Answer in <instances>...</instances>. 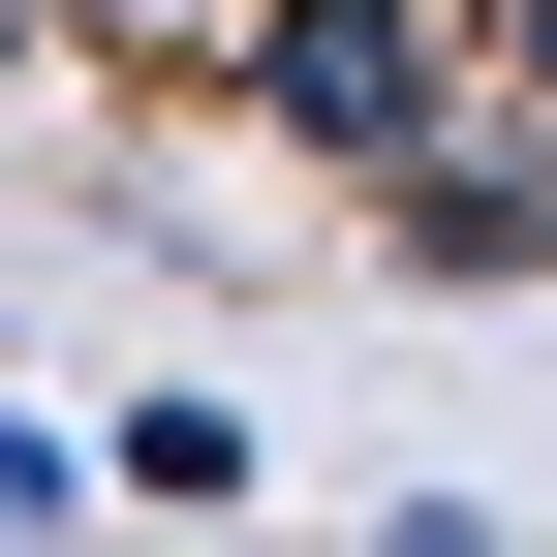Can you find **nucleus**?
Returning <instances> with one entry per match:
<instances>
[{"label":"nucleus","instance_id":"nucleus-1","mask_svg":"<svg viewBox=\"0 0 557 557\" xmlns=\"http://www.w3.org/2000/svg\"><path fill=\"white\" fill-rule=\"evenodd\" d=\"M94 32H218V62H248V32H278V0H94Z\"/></svg>","mask_w":557,"mask_h":557},{"label":"nucleus","instance_id":"nucleus-2","mask_svg":"<svg viewBox=\"0 0 557 557\" xmlns=\"http://www.w3.org/2000/svg\"><path fill=\"white\" fill-rule=\"evenodd\" d=\"M496 94H527V124H557V0H496Z\"/></svg>","mask_w":557,"mask_h":557},{"label":"nucleus","instance_id":"nucleus-3","mask_svg":"<svg viewBox=\"0 0 557 557\" xmlns=\"http://www.w3.org/2000/svg\"><path fill=\"white\" fill-rule=\"evenodd\" d=\"M0 62H32V0H0Z\"/></svg>","mask_w":557,"mask_h":557}]
</instances>
